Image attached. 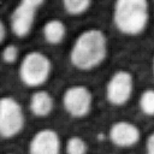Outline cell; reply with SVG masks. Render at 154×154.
<instances>
[{
  "label": "cell",
  "instance_id": "cell-4",
  "mask_svg": "<svg viewBox=\"0 0 154 154\" xmlns=\"http://www.w3.org/2000/svg\"><path fill=\"white\" fill-rule=\"evenodd\" d=\"M24 126V114L20 105L11 96H4L0 102V134L4 138L16 136Z\"/></svg>",
  "mask_w": 154,
  "mask_h": 154
},
{
  "label": "cell",
  "instance_id": "cell-18",
  "mask_svg": "<svg viewBox=\"0 0 154 154\" xmlns=\"http://www.w3.org/2000/svg\"><path fill=\"white\" fill-rule=\"evenodd\" d=\"M153 71H154V60H153Z\"/></svg>",
  "mask_w": 154,
  "mask_h": 154
},
{
  "label": "cell",
  "instance_id": "cell-10",
  "mask_svg": "<svg viewBox=\"0 0 154 154\" xmlns=\"http://www.w3.org/2000/svg\"><path fill=\"white\" fill-rule=\"evenodd\" d=\"M30 109L36 117H46L53 109V99L49 93L38 90L31 95Z\"/></svg>",
  "mask_w": 154,
  "mask_h": 154
},
{
  "label": "cell",
  "instance_id": "cell-1",
  "mask_svg": "<svg viewBox=\"0 0 154 154\" xmlns=\"http://www.w3.org/2000/svg\"><path fill=\"white\" fill-rule=\"evenodd\" d=\"M107 55V37L99 29L83 31L75 41L70 60L79 70H90L100 65Z\"/></svg>",
  "mask_w": 154,
  "mask_h": 154
},
{
  "label": "cell",
  "instance_id": "cell-2",
  "mask_svg": "<svg viewBox=\"0 0 154 154\" xmlns=\"http://www.w3.org/2000/svg\"><path fill=\"white\" fill-rule=\"evenodd\" d=\"M148 18V2L144 0H119L114 4L113 20L123 34L137 35L142 32Z\"/></svg>",
  "mask_w": 154,
  "mask_h": 154
},
{
  "label": "cell",
  "instance_id": "cell-16",
  "mask_svg": "<svg viewBox=\"0 0 154 154\" xmlns=\"http://www.w3.org/2000/svg\"><path fill=\"white\" fill-rule=\"evenodd\" d=\"M147 154H154V132H152L147 138Z\"/></svg>",
  "mask_w": 154,
  "mask_h": 154
},
{
  "label": "cell",
  "instance_id": "cell-7",
  "mask_svg": "<svg viewBox=\"0 0 154 154\" xmlns=\"http://www.w3.org/2000/svg\"><path fill=\"white\" fill-rule=\"evenodd\" d=\"M134 89L132 75L128 71H117L106 85V97L109 103L120 106L129 101Z\"/></svg>",
  "mask_w": 154,
  "mask_h": 154
},
{
  "label": "cell",
  "instance_id": "cell-3",
  "mask_svg": "<svg viewBox=\"0 0 154 154\" xmlns=\"http://www.w3.org/2000/svg\"><path fill=\"white\" fill-rule=\"evenodd\" d=\"M52 69L51 60L41 52H30L25 54L19 66V77L28 87L43 84L49 77Z\"/></svg>",
  "mask_w": 154,
  "mask_h": 154
},
{
  "label": "cell",
  "instance_id": "cell-9",
  "mask_svg": "<svg viewBox=\"0 0 154 154\" xmlns=\"http://www.w3.org/2000/svg\"><path fill=\"white\" fill-rule=\"evenodd\" d=\"M138 128L129 122H117L109 129V138L118 147H131L140 140Z\"/></svg>",
  "mask_w": 154,
  "mask_h": 154
},
{
  "label": "cell",
  "instance_id": "cell-5",
  "mask_svg": "<svg viewBox=\"0 0 154 154\" xmlns=\"http://www.w3.org/2000/svg\"><path fill=\"white\" fill-rule=\"evenodd\" d=\"M42 4V0H24L16 6L11 14V29L16 36L24 37L30 32L37 8Z\"/></svg>",
  "mask_w": 154,
  "mask_h": 154
},
{
  "label": "cell",
  "instance_id": "cell-13",
  "mask_svg": "<svg viewBox=\"0 0 154 154\" xmlns=\"http://www.w3.org/2000/svg\"><path fill=\"white\" fill-rule=\"evenodd\" d=\"M88 150L87 143L83 138L78 136H72L69 138L66 143V153L67 154H85Z\"/></svg>",
  "mask_w": 154,
  "mask_h": 154
},
{
  "label": "cell",
  "instance_id": "cell-17",
  "mask_svg": "<svg viewBox=\"0 0 154 154\" xmlns=\"http://www.w3.org/2000/svg\"><path fill=\"white\" fill-rule=\"evenodd\" d=\"M0 32H1V35H0V41L1 42H4L5 41V34H6V26H5V24H4V22H0Z\"/></svg>",
  "mask_w": 154,
  "mask_h": 154
},
{
  "label": "cell",
  "instance_id": "cell-8",
  "mask_svg": "<svg viewBox=\"0 0 154 154\" xmlns=\"http://www.w3.org/2000/svg\"><path fill=\"white\" fill-rule=\"evenodd\" d=\"M60 138L52 129H43L37 131L30 141V154H59Z\"/></svg>",
  "mask_w": 154,
  "mask_h": 154
},
{
  "label": "cell",
  "instance_id": "cell-14",
  "mask_svg": "<svg viewBox=\"0 0 154 154\" xmlns=\"http://www.w3.org/2000/svg\"><path fill=\"white\" fill-rule=\"evenodd\" d=\"M140 106L143 113L148 116H154V90L149 89L142 93L140 97Z\"/></svg>",
  "mask_w": 154,
  "mask_h": 154
},
{
  "label": "cell",
  "instance_id": "cell-12",
  "mask_svg": "<svg viewBox=\"0 0 154 154\" xmlns=\"http://www.w3.org/2000/svg\"><path fill=\"white\" fill-rule=\"evenodd\" d=\"M90 5H91V2L89 0H65L63 2L65 11L70 14L84 13L90 7Z\"/></svg>",
  "mask_w": 154,
  "mask_h": 154
},
{
  "label": "cell",
  "instance_id": "cell-6",
  "mask_svg": "<svg viewBox=\"0 0 154 154\" xmlns=\"http://www.w3.org/2000/svg\"><path fill=\"white\" fill-rule=\"evenodd\" d=\"M93 96L84 85H72L63 95V105L69 114L76 118L84 117L91 108Z\"/></svg>",
  "mask_w": 154,
  "mask_h": 154
},
{
  "label": "cell",
  "instance_id": "cell-15",
  "mask_svg": "<svg viewBox=\"0 0 154 154\" xmlns=\"http://www.w3.org/2000/svg\"><path fill=\"white\" fill-rule=\"evenodd\" d=\"M18 58V48L14 45H7L2 51V59L7 64H12Z\"/></svg>",
  "mask_w": 154,
  "mask_h": 154
},
{
  "label": "cell",
  "instance_id": "cell-11",
  "mask_svg": "<svg viewBox=\"0 0 154 154\" xmlns=\"http://www.w3.org/2000/svg\"><path fill=\"white\" fill-rule=\"evenodd\" d=\"M65 34H66V28L61 20L51 19L43 26V36L46 41L51 45L60 43L64 40Z\"/></svg>",
  "mask_w": 154,
  "mask_h": 154
}]
</instances>
